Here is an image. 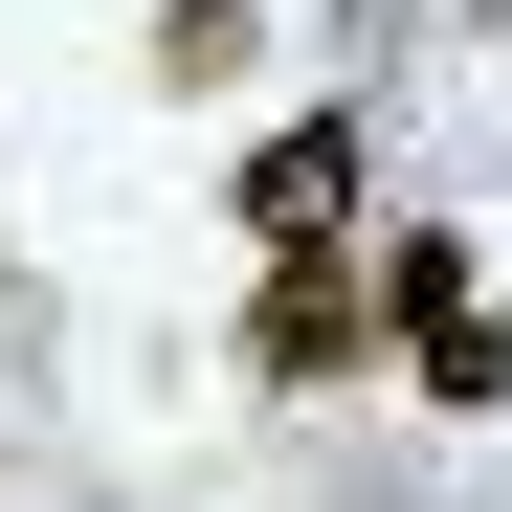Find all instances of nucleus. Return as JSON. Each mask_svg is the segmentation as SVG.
Masks as SVG:
<instances>
[{
    "mask_svg": "<svg viewBox=\"0 0 512 512\" xmlns=\"http://www.w3.org/2000/svg\"><path fill=\"white\" fill-rule=\"evenodd\" d=\"M245 223H268V245H334V223H357V134H334V112H290L268 156H245Z\"/></svg>",
    "mask_w": 512,
    "mask_h": 512,
    "instance_id": "obj_2",
    "label": "nucleus"
},
{
    "mask_svg": "<svg viewBox=\"0 0 512 512\" xmlns=\"http://www.w3.org/2000/svg\"><path fill=\"white\" fill-rule=\"evenodd\" d=\"M379 312H401L423 401H512V334H490V290H468V245H379Z\"/></svg>",
    "mask_w": 512,
    "mask_h": 512,
    "instance_id": "obj_1",
    "label": "nucleus"
},
{
    "mask_svg": "<svg viewBox=\"0 0 512 512\" xmlns=\"http://www.w3.org/2000/svg\"><path fill=\"white\" fill-rule=\"evenodd\" d=\"M245 357H268V379H334V357H357V268H312V245H290V268L245 290Z\"/></svg>",
    "mask_w": 512,
    "mask_h": 512,
    "instance_id": "obj_3",
    "label": "nucleus"
}]
</instances>
